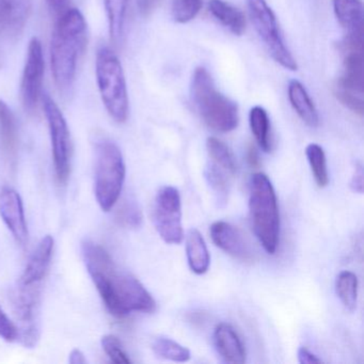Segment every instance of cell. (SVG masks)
Instances as JSON below:
<instances>
[{
    "mask_svg": "<svg viewBox=\"0 0 364 364\" xmlns=\"http://www.w3.org/2000/svg\"><path fill=\"white\" fill-rule=\"evenodd\" d=\"M87 270L110 314L124 318L133 312L153 313L156 302L131 272L121 269L109 253L90 240L82 242Z\"/></svg>",
    "mask_w": 364,
    "mask_h": 364,
    "instance_id": "1",
    "label": "cell"
},
{
    "mask_svg": "<svg viewBox=\"0 0 364 364\" xmlns=\"http://www.w3.org/2000/svg\"><path fill=\"white\" fill-rule=\"evenodd\" d=\"M87 46V23L78 9H68L59 16L50 43V63L55 84L61 93H71L78 60Z\"/></svg>",
    "mask_w": 364,
    "mask_h": 364,
    "instance_id": "2",
    "label": "cell"
},
{
    "mask_svg": "<svg viewBox=\"0 0 364 364\" xmlns=\"http://www.w3.org/2000/svg\"><path fill=\"white\" fill-rule=\"evenodd\" d=\"M191 95L198 114L210 129L219 133H230L237 127V105L217 90L212 76L204 68L195 70Z\"/></svg>",
    "mask_w": 364,
    "mask_h": 364,
    "instance_id": "3",
    "label": "cell"
},
{
    "mask_svg": "<svg viewBox=\"0 0 364 364\" xmlns=\"http://www.w3.org/2000/svg\"><path fill=\"white\" fill-rule=\"evenodd\" d=\"M251 227L268 255H274L280 235V215L274 186L266 174H253L249 193Z\"/></svg>",
    "mask_w": 364,
    "mask_h": 364,
    "instance_id": "4",
    "label": "cell"
},
{
    "mask_svg": "<svg viewBox=\"0 0 364 364\" xmlns=\"http://www.w3.org/2000/svg\"><path fill=\"white\" fill-rule=\"evenodd\" d=\"M344 57V73L334 86L338 101L355 114L363 116V33H347L340 44Z\"/></svg>",
    "mask_w": 364,
    "mask_h": 364,
    "instance_id": "5",
    "label": "cell"
},
{
    "mask_svg": "<svg viewBox=\"0 0 364 364\" xmlns=\"http://www.w3.org/2000/svg\"><path fill=\"white\" fill-rule=\"evenodd\" d=\"M95 197L102 210L109 212L122 193L124 159L119 146L106 138L97 140L95 144Z\"/></svg>",
    "mask_w": 364,
    "mask_h": 364,
    "instance_id": "6",
    "label": "cell"
},
{
    "mask_svg": "<svg viewBox=\"0 0 364 364\" xmlns=\"http://www.w3.org/2000/svg\"><path fill=\"white\" fill-rule=\"evenodd\" d=\"M97 80L102 101L109 116L116 122H127L129 102L124 72L117 55L108 48H101L97 54Z\"/></svg>",
    "mask_w": 364,
    "mask_h": 364,
    "instance_id": "7",
    "label": "cell"
},
{
    "mask_svg": "<svg viewBox=\"0 0 364 364\" xmlns=\"http://www.w3.org/2000/svg\"><path fill=\"white\" fill-rule=\"evenodd\" d=\"M247 6L253 26L274 60L284 69L297 71V63L285 46L276 16L266 0H247Z\"/></svg>",
    "mask_w": 364,
    "mask_h": 364,
    "instance_id": "8",
    "label": "cell"
},
{
    "mask_svg": "<svg viewBox=\"0 0 364 364\" xmlns=\"http://www.w3.org/2000/svg\"><path fill=\"white\" fill-rule=\"evenodd\" d=\"M153 223L166 244L178 245L184 240L182 201L176 187L164 186L157 191L153 205Z\"/></svg>",
    "mask_w": 364,
    "mask_h": 364,
    "instance_id": "9",
    "label": "cell"
},
{
    "mask_svg": "<svg viewBox=\"0 0 364 364\" xmlns=\"http://www.w3.org/2000/svg\"><path fill=\"white\" fill-rule=\"evenodd\" d=\"M41 287L18 283L12 295L14 316L18 323V340L26 347H35L40 338Z\"/></svg>",
    "mask_w": 364,
    "mask_h": 364,
    "instance_id": "10",
    "label": "cell"
},
{
    "mask_svg": "<svg viewBox=\"0 0 364 364\" xmlns=\"http://www.w3.org/2000/svg\"><path fill=\"white\" fill-rule=\"evenodd\" d=\"M44 112L48 119L52 142L53 159L55 172L59 183L65 184L71 170V139L67 121L54 100L48 95H43Z\"/></svg>",
    "mask_w": 364,
    "mask_h": 364,
    "instance_id": "11",
    "label": "cell"
},
{
    "mask_svg": "<svg viewBox=\"0 0 364 364\" xmlns=\"http://www.w3.org/2000/svg\"><path fill=\"white\" fill-rule=\"evenodd\" d=\"M33 9V0H0V63L22 35Z\"/></svg>",
    "mask_w": 364,
    "mask_h": 364,
    "instance_id": "12",
    "label": "cell"
},
{
    "mask_svg": "<svg viewBox=\"0 0 364 364\" xmlns=\"http://www.w3.org/2000/svg\"><path fill=\"white\" fill-rule=\"evenodd\" d=\"M44 76V57L41 42L33 38L29 42L26 63L23 72V105L28 114H35L42 95Z\"/></svg>",
    "mask_w": 364,
    "mask_h": 364,
    "instance_id": "13",
    "label": "cell"
},
{
    "mask_svg": "<svg viewBox=\"0 0 364 364\" xmlns=\"http://www.w3.org/2000/svg\"><path fill=\"white\" fill-rule=\"evenodd\" d=\"M210 237L221 250L242 263H252L255 252L240 230L225 221H217L210 227Z\"/></svg>",
    "mask_w": 364,
    "mask_h": 364,
    "instance_id": "14",
    "label": "cell"
},
{
    "mask_svg": "<svg viewBox=\"0 0 364 364\" xmlns=\"http://www.w3.org/2000/svg\"><path fill=\"white\" fill-rule=\"evenodd\" d=\"M0 216L18 244L25 246L28 242V229L22 198L11 187L0 191Z\"/></svg>",
    "mask_w": 364,
    "mask_h": 364,
    "instance_id": "15",
    "label": "cell"
},
{
    "mask_svg": "<svg viewBox=\"0 0 364 364\" xmlns=\"http://www.w3.org/2000/svg\"><path fill=\"white\" fill-rule=\"evenodd\" d=\"M54 247L55 240L53 236L46 235L42 238L29 257L26 268L18 281L20 284L42 285L52 263Z\"/></svg>",
    "mask_w": 364,
    "mask_h": 364,
    "instance_id": "16",
    "label": "cell"
},
{
    "mask_svg": "<svg viewBox=\"0 0 364 364\" xmlns=\"http://www.w3.org/2000/svg\"><path fill=\"white\" fill-rule=\"evenodd\" d=\"M217 353L227 363L242 364L246 362V349L242 341L229 323H221L214 331Z\"/></svg>",
    "mask_w": 364,
    "mask_h": 364,
    "instance_id": "17",
    "label": "cell"
},
{
    "mask_svg": "<svg viewBox=\"0 0 364 364\" xmlns=\"http://www.w3.org/2000/svg\"><path fill=\"white\" fill-rule=\"evenodd\" d=\"M287 91L289 102L300 119L310 127H318V112L304 85L298 80H291Z\"/></svg>",
    "mask_w": 364,
    "mask_h": 364,
    "instance_id": "18",
    "label": "cell"
},
{
    "mask_svg": "<svg viewBox=\"0 0 364 364\" xmlns=\"http://www.w3.org/2000/svg\"><path fill=\"white\" fill-rule=\"evenodd\" d=\"M338 23L348 33H363V4L361 0H332Z\"/></svg>",
    "mask_w": 364,
    "mask_h": 364,
    "instance_id": "19",
    "label": "cell"
},
{
    "mask_svg": "<svg viewBox=\"0 0 364 364\" xmlns=\"http://www.w3.org/2000/svg\"><path fill=\"white\" fill-rule=\"evenodd\" d=\"M186 255L189 267L196 274H203L210 268L208 246L199 230L191 229L186 235Z\"/></svg>",
    "mask_w": 364,
    "mask_h": 364,
    "instance_id": "20",
    "label": "cell"
},
{
    "mask_svg": "<svg viewBox=\"0 0 364 364\" xmlns=\"http://www.w3.org/2000/svg\"><path fill=\"white\" fill-rule=\"evenodd\" d=\"M210 14L235 36H242L246 31V18L242 12L223 0H210Z\"/></svg>",
    "mask_w": 364,
    "mask_h": 364,
    "instance_id": "21",
    "label": "cell"
},
{
    "mask_svg": "<svg viewBox=\"0 0 364 364\" xmlns=\"http://www.w3.org/2000/svg\"><path fill=\"white\" fill-rule=\"evenodd\" d=\"M0 141L8 156H16L18 144V124L11 108L3 100H0Z\"/></svg>",
    "mask_w": 364,
    "mask_h": 364,
    "instance_id": "22",
    "label": "cell"
},
{
    "mask_svg": "<svg viewBox=\"0 0 364 364\" xmlns=\"http://www.w3.org/2000/svg\"><path fill=\"white\" fill-rule=\"evenodd\" d=\"M109 35L114 44L122 41L127 23L129 0H105Z\"/></svg>",
    "mask_w": 364,
    "mask_h": 364,
    "instance_id": "23",
    "label": "cell"
},
{
    "mask_svg": "<svg viewBox=\"0 0 364 364\" xmlns=\"http://www.w3.org/2000/svg\"><path fill=\"white\" fill-rule=\"evenodd\" d=\"M249 122H250L251 131L262 150L266 153L272 152V138L267 112L261 106H255L250 110Z\"/></svg>",
    "mask_w": 364,
    "mask_h": 364,
    "instance_id": "24",
    "label": "cell"
},
{
    "mask_svg": "<svg viewBox=\"0 0 364 364\" xmlns=\"http://www.w3.org/2000/svg\"><path fill=\"white\" fill-rule=\"evenodd\" d=\"M358 278L353 272L344 270L336 277V295L347 310L353 312L358 304Z\"/></svg>",
    "mask_w": 364,
    "mask_h": 364,
    "instance_id": "25",
    "label": "cell"
},
{
    "mask_svg": "<svg viewBox=\"0 0 364 364\" xmlns=\"http://www.w3.org/2000/svg\"><path fill=\"white\" fill-rule=\"evenodd\" d=\"M206 149L212 163L223 168L230 176H233L237 171V164L229 146L215 137H210L206 141Z\"/></svg>",
    "mask_w": 364,
    "mask_h": 364,
    "instance_id": "26",
    "label": "cell"
},
{
    "mask_svg": "<svg viewBox=\"0 0 364 364\" xmlns=\"http://www.w3.org/2000/svg\"><path fill=\"white\" fill-rule=\"evenodd\" d=\"M152 349L157 357L173 362H187L191 353L188 348L166 336H159L152 343Z\"/></svg>",
    "mask_w": 364,
    "mask_h": 364,
    "instance_id": "27",
    "label": "cell"
},
{
    "mask_svg": "<svg viewBox=\"0 0 364 364\" xmlns=\"http://www.w3.org/2000/svg\"><path fill=\"white\" fill-rule=\"evenodd\" d=\"M306 155L317 186L319 188L327 186L329 184V173L323 149L318 144H310L306 146Z\"/></svg>",
    "mask_w": 364,
    "mask_h": 364,
    "instance_id": "28",
    "label": "cell"
},
{
    "mask_svg": "<svg viewBox=\"0 0 364 364\" xmlns=\"http://www.w3.org/2000/svg\"><path fill=\"white\" fill-rule=\"evenodd\" d=\"M205 178L210 188L216 195L219 204L227 203L230 193V178L232 176L223 168L210 161L205 169Z\"/></svg>",
    "mask_w": 364,
    "mask_h": 364,
    "instance_id": "29",
    "label": "cell"
},
{
    "mask_svg": "<svg viewBox=\"0 0 364 364\" xmlns=\"http://www.w3.org/2000/svg\"><path fill=\"white\" fill-rule=\"evenodd\" d=\"M201 8L202 0H172V18L178 24H186L199 14Z\"/></svg>",
    "mask_w": 364,
    "mask_h": 364,
    "instance_id": "30",
    "label": "cell"
},
{
    "mask_svg": "<svg viewBox=\"0 0 364 364\" xmlns=\"http://www.w3.org/2000/svg\"><path fill=\"white\" fill-rule=\"evenodd\" d=\"M102 347H103L106 355H107L108 357L110 358V360L114 362V363H131V359H129L127 353H125L122 343L120 342V340H119L117 336H112V334L103 336V338H102Z\"/></svg>",
    "mask_w": 364,
    "mask_h": 364,
    "instance_id": "31",
    "label": "cell"
},
{
    "mask_svg": "<svg viewBox=\"0 0 364 364\" xmlns=\"http://www.w3.org/2000/svg\"><path fill=\"white\" fill-rule=\"evenodd\" d=\"M119 219L127 227L133 228V229L139 228L141 225L142 215L138 204L133 200L125 202L119 212Z\"/></svg>",
    "mask_w": 364,
    "mask_h": 364,
    "instance_id": "32",
    "label": "cell"
},
{
    "mask_svg": "<svg viewBox=\"0 0 364 364\" xmlns=\"http://www.w3.org/2000/svg\"><path fill=\"white\" fill-rule=\"evenodd\" d=\"M0 338L7 342H14L18 340V330L16 323L6 314L0 306Z\"/></svg>",
    "mask_w": 364,
    "mask_h": 364,
    "instance_id": "33",
    "label": "cell"
},
{
    "mask_svg": "<svg viewBox=\"0 0 364 364\" xmlns=\"http://www.w3.org/2000/svg\"><path fill=\"white\" fill-rule=\"evenodd\" d=\"M350 188L355 193H363V167L362 164H355V171L350 181Z\"/></svg>",
    "mask_w": 364,
    "mask_h": 364,
    "instance_id": "34",
    "label": "cell"
},
{
    "mask_svg": "<svg viewBox=\"0 0 364 364\" xmlns=\"http://www.w3.org/2000/svg\"><path fill=\"white\" fill-rule=\"evenodd\" d=\"M298 361L301 364L321 363V360L306 347H300L298 349Z\"/></svg>",
    "mask_w": 364,
    "mask_h": 364,
    "instance_id": "35",
    "label": "cell"
},
{
    "mask_svg": "<svg viewBox=\"0 0 364 364\" xmlns=\"http://www.w3.org/2000/svg\"><path fill=\"white\" fill-rule=\"evenodd\" d=\"M136 3L140 14L144 16H148L154 11L155 8L159 5V0H136Z\"/></svg>",
    "mask_w": 364,
    "mask_h": 364,
    "instance_id": "36",
    "label": "cell"
},
{
    "mask_svg": "<svg viewBox=\"0 0 364 364\" xmlns=\"http://www.w3.org/2000/svg\"><path fill=\"white\" fill-rule=\"evenodd\" d=\"M70 0H46L48 8L55 16H60L63 12L67 11Z\"/></svg>",
    "mask_w": 364,
    "mask_h": 364,
    "instance_id": "37",
    "label": "cell"
},
{
    "mask_svg": "<svg viewBox=\"0 0 364 364\" xmlns=\"http://www.w3.org/2000/svg\"><path fill=\"white\" fill-rule=\"evenodd\" d=\"M247 161H248L250 167L255 168V169L259 167L261 161H259V153H257L255 146H249L248 152H247Z\"/></svg>",
    "mask_w": 364,
    "mask_h": 364,
    "instance_id": "38",
    "label": "cell"
},
{
    "mask_svg": "<svg viewBox=\"0 0 364 364\" xmlns=\"http://www.w3.org/2000/svg\"><path fill=\"white\" fill-rule=\"evenodd\" d=\"M69 362L71 364H85L87 363V359L80 349H73L70 353Z\"/></svg>",
    "mask_w": 364,
    "mask_h": 364,
    "instance_id": "39",
    "label": "cell"
}]
</instances>
